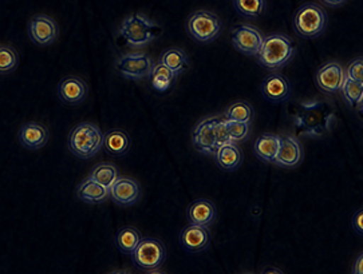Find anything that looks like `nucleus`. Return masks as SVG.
I'll return each instance as SVG.
<instances>
[{
  "label": "nucleus",
  "mask_w": 363,
  "mask_h": 274,
  "mask_svg": "<svg viewBox=\"0 0 363 274\" xmlns=\"http://www.w3.org/2000/svg\"><path fill=\"white\" fill-rule=\"evenodd\" d=\"M89 89L84 79L78 76H67L58 84V96L63 103L79 105L87 96Z\"/></svg>",
  "instance_id": "a211bd4d"
},
{
  "label": "nucleus",
  "mask_w": 363,
  "mask_h": 274,
  "mask_svg": "<svg viewBox=\"0 0 363 274\" xmlns=\"http://www.w3.org/2000/svg\"><path fill=\"white\" fill-rule=\"evenodd\" d=\"M104 138L105 134L101 132L97 125L84 122L77 125L70 132L69 147L77 158L90 159L104 147Z\"/></svg>",
  "instance_id": "20e7f679"
},
{
  "label": "nucleus",
  "mask_w": 363,
  "mask_h": 274,
  "mask_svg": "<svg viewBox=\"0 0 363 274\" xmlns=\"http://www.w3.org/2000/svg\"><path fill=\"white\" fill-rule=\"evenodd\" d=\"M354 274H362L363 273V257L362 253L357 257V260L352 263V270Z\"/></svg>",
  "instance_id": "f704fd0d"
},
{
  "label": "nucleus",
  "mask_w": 363,
  "mask_h": 274,
  "mask_svg": "<svg viewBox=\"0 0 363 274\" xmlns=\"http://www.w3.org/2000/svg\"><path fill=\"white\" fill-rule=\"evenodd\" d=\"M179 242L184 251L189 253H201L206 251L211 244V233L208 227L189 224L188 227L182 229Z\"/></svg>",
  "instance_id": "2eb2a0df"
},
{
  "label": "nucleus",
  "mask_w": 363,
  "mask_h": 274,
  "mask_svg": "<svg viewBox=\"0 0 363 274\" xmlns=\"http://www.w3.org/2000/svg\"><path fill=\"white\" fill-rule=\"evenodd\" d=\"M186 30L194 40L200 43H209L221 34V22L215 13L201 10L194 12L189 16Z\"/></svg>",
  "instance_id": "0eeeda50"
},
{
  "label": "nucleus",
  "mask_w": 363,
  "mask_h": 274,
  "mask_svg": "<svg viewBox=\"0 0 363 274\" xmlns=\"http://www.w3.org/2000/svg\"><path fill=\"white\" fill-rule=\"evenodd\" d=\"M162 27L149 19L144 13H133L125 18L118 35L128 47L138 48L146 46L161 35Z\"/></svg>",
  "instance_id": "7ed1b4c3"
},
{
  "label": "nucleus",
  "mask_w": 363,
  "mask_h": 274,
  "mask_svg": "<svg viewBox=\"0 0 363 274\" xmlns=\"http://www.w3.org/2000/svg\"><path fill=\"white\" fill-rule=\"evenodd\" d=\"M134 265L143 272H153L162 266L167 260V248L157 239L146 237L140 241L130 254Z\"/></svg>",
  "instance_id": "423d86ee"
},
{
  "label": "nucleus",
  "mask_w": 363,
  "mask_h": 274,
  "mask_svg": "<svg viewBox=\"0 0 363 274\" xmlns=\"http://www.w3.org/2000/svg\"><path fill=\"white\" fill-rule=\"evenodd\" d=\"M227 127H228V134H230V142H242V141H244V139H247V137L250 135L251 123L227 120Z\"/></svg>",
  "instance_id": "2f4dec72"
},
{
  "label": "nucleus",
  "mask_w": 363,
  "mask_h": 274,
  "mask_svg": "<svg viewBox=\"0 0 363 274\" xmlns=\"http://www.w3.org/2000/svg\"><path fill=\"white\" fill-rule=\"evenodd\" d=\"M281 137L264 132L262 134L254 144V153L260 161L267 164H274L280 149Z\"/></svg>",
  "instance_id": "aec40b11"
},
{
  "label": "nucleus",
  "mask_w": 363,
  "mask_h": 274,
  "mask_svg": "<svg viewBox=\"0 0 363 274\" xmlns=\"http://www.w3.org/2000/svg\"><path fill=\"white\" fill-rule=\"evenodd\" d=\"M303 156H304L303 147L299 139L291 135H284L281 137L280 149L274 164H277L279 166L294 169L302 164Z\"/></svg>",
  "instance_id": "dca6fc26"
},
{
  "label": "nucleus",
  "mask_w": 363,
  "mask_h": 274,
  "mask_svg": "<svg viewBox=\"0 0 363 274\" xmlns=\"http://www.w3.org/2000/svg\"><path fill=\"white\" fill-rule=\"evenodd\" d=\"M346 78L352 79V81H359L362 82L363 79V60L362 57L357 58V59L352 60L347 70H346Z\"/></svg>",
  "instance_id": "473e14b6"
},
{
  "label": "nucleus",
  "mask_w": 363,
  "mask_h": 274,
  "mask_svg": "<svg viewBox=\"0 0 363 274\" xmlns=\"http://www.w3.org/2000/svg\"><path fill=\"white\" fill-rule=\"evenodd\" d=\"M335 118V105L326 99L301 103L294 113L298 137H322L331 130Z\"/></svg>",
  "instance_id": "f257e3e1"
},
{
  "label": "nucleus",
  "mask_w": 363,
  "mask_h": 274,
  "mask_svg": "<svg viewBox=\"0 0 363 274\" xmlns=\"http://www.w3.org/2000/svg\"><path fill=\"white\" fill-rule=\"evenodd\" d=\"M218 217V209L215 203L206 198L196 200L194 202L191 203L186 212V218L191 225H197V227H209Z\"/></svg>",
  "instance_id": "f3484780"
},
{
  "label": "nucleus",
  "mask_w": 363,
  "mask_h": 274,
  "mask_svg": "<svg viewBox=\"0 0 363 274\" xmlns=\"http://www.w3.org/2000/svg\"><path fill=\"white\" fill-rule=\"evenodd\" d=\"M224 120H233V122H244V123H252L254 120V108L244 101H239L232 103L227 108L224 114Z\"/></svg>",
  "instance_id": "bb28decb"
},
{
  "label": "nucleus",
  "mask_w": 363,
  "mask_h": 274,
  "mask_svg": "<svg viewBox=\"0 0 363 274\" xmlns=\"http://www.w3.org/2000/svg\"><path fill=\"white\" fill-rule=\"evenodd\" d=\"M155 63L145 52L123 54L117 59L116 67L125 79L140 81L149 76Z\"/></svg>",
  "instance_id": "6e6552de"
},
{
  "label": "nucleus",
  "mask_w": 363,
  "mask_h": 274,
  "mask_svg": "<svg viewBox=\"0 0 363 274\" xmlns=\"http://www.w3.org/2000/svg\"><path fill=\"white\" fill-rule=\"evenodd\" d=\"M104 146H105V150L108 154L121 156L129 152V149L132 146V141L121 130H111L105 134Z\"/></svg>",
  "instance_id": "5701e85b"
},
{
  "label": "nucleus",
  "mask_w": 363,
  "mask_h": 274,
  "mask_svg": "<svg viewBox=\"0 0 363 274\" xmlns=\"http://www.w3.org/2000/svg\"><path fill=\"white\" fill-rule=\"evenodd\" d=\"M218 166L225 171H233L242 166V152L236 143L230 142L220 146L215 153Z\"/></svg>",
  "instance_id": "412c9836"
},
{
  "label": "nucleus",
  "mask_w": 363,
  "mask_h": 274,
  "mask_svg": "<svg viewBox=\"0 0 363 274\" xmlns=\"http://www.w3.org/2000/svg\"><path fill=\"white\" fill-rule=\"evenodd\" d=\"M109 197L113 200V202L122 207L133 206L138 202L141 197V188L134 179L118 177V179L110 186Z\"/></svg>",
  "instance_id": "ddd939ff"
},
{
  "label": "nucleus",
  "mask_w": 363,
  "mask_h": 274,
  "mask_svg": "<svg viewBox=\"0 0 363 274\" xmlns=\"http://www.w3.org/2000/svg\"><path fill=\"white\" fill-rule=\"evenodd\" d=\"M160 63L168 67L170 72H174L176 75L186 72L189 67V59L185 51L179 47L168 48L167 51L162 52Z\"/></svg>",
  "instance_id": "b1692460"
},
{
  "label": "nucleus",
  "mask_w": 363,
  "mask_h": 274,
  "mask_svg": "<svg viewBox=\"0 0 363 274\" xmlns=\"http://www.w3.org/2000/svg\"><path fill=\"white\" fill-rule=\"evenodd\" d=\"M264 40V35L251 24H239L230 31L233 47L244 55H257Z\"/></svg>",
  "instance_id": "1a4fd4ad"
},
{
  "label": "nucleus",
  "mask_w": 363,
  "mask_h": 274,
  "mask_svg": "<svg viewBox=\"0 0 363 274\" xmlns=\"http://www.w3.org/2000/svg\"><path fill=\"white\" fill-rule=\"evenodd\" d=\"M262 94L271 103H283L290 99L292 87L284 75L280 72H272L260 86Z\"/></svg>",
  "instance_id": "4468645a"
},
{
  "label": "nucleus",
  "mask_w": 363,
  "mask_h": 274,
  "mask_svg": "<svg viewBox=\"0 0 363 274\" xmlns=\"http://www.w3.org/2000/svg\"><path fill=\"white\" fill-rule=\"evenodd\" d=\"M49 130L37 122L25 123L18 134L19 142L28 150H39L45 147L49 142Z\"/></svg>",
  "instance_id": "6ab92c4d"
},
{
  "label": "nucleus",
  "mask_w": 363,
  "mask_h": 274,
  "mask_svg": "<svg viewBox=\"0 0 363 274\" xmlns=\"http://www.w3.org/2000/svg\"><path fill=\"white\" fill-rule=\"evenodd\" d=\"M362 102H363V96H362V98H359V99H358V101H357V102H355V105H354V106H355V108H357V110H358V111H359V113H362V108H363Z\"/></svg>",
  "instance_id": "e433bc0d"
},
{
  "label": "nucleus",
  "mask_w": 363,
  "mask_h": 274,
  "mask_svg": "<svg viewBox=\"0 0 363 274\" xmlns=\"http://www.w3.org/2000/svg\"><path fill=\"white\" fill-rule=\"evenodd\" d=\"M328 24L327 12L316 3H304L295 12V33L304 39H315L323 35Z\"/></svg>",
  "instance_id": "39448f33"
},
{
  "label": "nucleus",
  "mask_w": 363,
  "mask_h": 274,
  "mask_svg": "<svg viewBox=\"0 0 363 274\" xmlns=\"http://www.w3.org/2000/svg\"><path fill=\"white\" fill-rule=\"evenodd\" d=\"M77 195L84 202L97 205L105 202L109 198V189L96 182L94 179L87 178L79 183L77 189Z\"/></svg>",
  "instance_id": "4be33fe9"
},
{
  "label": "nucleus",
  "mask_w": 363,
  "mask_h": 274,
  "mask_svg": "<svg viewBox=\"0 0 363 274\" xmlns=\"http://www.w3.org/2000/svg\"><path fill=\"white\" fill-rule=\"evenodd\" d=\"M141 239L143 236L135 227H122L116 236V246L123 254H132Z\"/></svg>",
  "instance_id": "393cba45"
},
{
  "label": "nucleus",
  "mask_w": 363,
  "mask_h": 274,
  "mask_svg": "<svg viewBox=\"0 0 363 274\" xmlns=\"http://www.w3.org/2000/svg\"><path fill=\"white\" fill-rule=\"evenodd\" d=\"M60 35L57 22L48 15H35L28 23V36L38 46H50Z\"/></svg>",
  "instance_id": "f8f14e48"
},
{
  "label": "nucleus",
  "mask_w": 363,
  "mask_h": 274,
  "mask_svg": "<svg viewBox=\"0 0 363 274\" xmlns=\"http://www.w3.org/2000/svg\"><path fill=\"white\" fill-rule=\"evenodd\" d=\"M220 117H209L200 120L192 132V143L196 150L201 154L215 155L218 152V143L216 126Z\"/></svg>",
  "instance_id": "9d476101"
},
{
  "label": "nucleus",
  "mask_w": 363,
  "mask_h": 274,
  "mask_svg": "<svg viewBox=\"0 0 363 274\" xmlns=\"http://www.w3.org/2000/svg\"><path fill=\"white\" fill-rule=\"evenodd\" d=\"M296 54V46L284 34L275 33L264 36L263 45L257 52V60L262 67L269 72H277L287 66Z\"/></svg>",
  "instance_id": "f03ea898"
},
{
  "label": "nucleus",
  "mask_w": 363,
  "mask_h": 274,
  "mask_svg": "<svg viewBox=\"0 0 363 274\" xmlns=\"http://www.w3.org/2000/svg\"><path fill=\"white\" fill-rule=\"evenodd\" d=\"M363 210L362 209H359V210H357V213L352 215V218H351V225H352V229L355 230V233L357 234H359V236H362L363 234Z\"/></svg>",
  "instance_id": "72a5a7b5"
},
{
  "label": "nucleus",
  "mask_w": 363,
  "mask_h": 274,
  "mask_svg": "<svg viewBox=\"0 0 363 274\" xmlns=\"http://www.w3.org/2000/svg\"><path fill=\"white\" fill-rule=\"evenodd\" d=\"M340 91H342V94H343L345 101L347 102V105L354 106L355 102L363 96L362 82H359V81H352V79L346 78L345 82H343L342 89H340Z\"/></svg>",
  "instance_id": "c756f323"
},
{
  "label": "nucleus",
  "mask_w": 363,
  "mask_h": 274,
  "mask_svg": "<svg viewBox=\"0 0 363 274\" xmlns=\"http://www.w3.org/2000/svg\"><path fill=\"white\" fill-rule=\"evenodd\" d=\"M346 79V72L338 62H327L315 74V84L319 91L327 96H334L340 91Z\"/></svg>",
  "instance_id": "9b49d317"
},
{
  "label": "nucleus",
  "mask_w": 363,
  "mask_h": 274,
  "mask_svg": "<svg viewBox=\"0 0 363 274\" xmlns=\"http://www.w3.org/2000/svg\"><path fill=\"white\" fill-rule=\"evenodd\" d=\"M18 67V54L10 46H0V74L13 72Z\"/></svg>",
  "instance_id": "7c9ffc66"
},
{
  "label": "nucleus",
  "mask_w": 363,
  "mask_h": 274,
  "mask_svg": "<svg viewBox=\"0 0 363 274\" xmlns=\"http://www.w3.org/2000/svg\"><path fill=\"white\" fill-rule=\"evenodd\" d=\"M320 1L330 8H338V7H342L343 4H346L347 0H320Z\"/></svg>",
  "instance_id": "c9c22d12"
},
{
  "label": "nucleus",
  "mask_w": 363,
  "mask_h": 274,
  "mask_svg": "<svg viewBox=\"0 0 363 274\" xmlns=\"http://www.w3.org/2000/svg\"><path fill=\"white\" fill-rule=\"evenodd\" d=\"M118 169L113 164H99L94 167L90 173L89 178L94 179L98 183H101L102 186L110 189V186L118 179Z\"/></svg>",
  "instance_id": "cd10ccee"
},
{
  "label": "nucleus",
  "mask_w": 363,
  "mask_h": 274,
  "mask_svg": "<svg viewBox=\"0 0 363 274\" xmlns=\"http://www.w3.org/2000/svg\"><path fill=\"white\" fill-rule=\"evenodd\" d=\"M233 6L239 15L256 19L266 10V0H233Z\"/></svg>",
  "instance_id": "c85d7f7f"
},
{
  "label": "nucleus",
  "mask_w": 363,
  "mask_h": 274,
  "mask_svg": "<svg viewBox=\"0 0 363 274\" xmlns=\"http://www.w3.org/2000/svg\"><path fill=\"white\" fill-rule=\"evenodd\" d=\"M176 74L173 72H170L168 67H165L164 64L158 63L155 64L152 72L149 74V78H150V82L155 90H157L160 93H164L169 89L172 84L176 81Z\"/></svg>",
  "instance_id": "a878e982"
}]
</instances>
